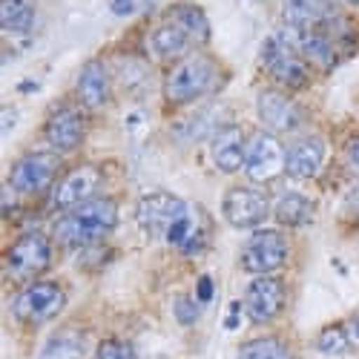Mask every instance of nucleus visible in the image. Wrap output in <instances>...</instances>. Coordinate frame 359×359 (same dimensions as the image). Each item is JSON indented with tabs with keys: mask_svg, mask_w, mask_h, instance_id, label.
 I'll return each mask as SVG.
<instances>
[{
	"mask_svg": "<svg viewBox=\"0 0 359 359\" xmlns=\"http://www.w3.org/2000/svg\"><path fill=\"white\" fill-rule=\"evenodd\" d=\"M118 224V204L112 198H89L72 210H64V216L52 224V238L61 248L83 250L109 236Z\"/></svg>",
	"mask_w": 359,
	"mask_h": 359,
	"instance_id": "1",
	"label": "nucleus"
},
{
	"mask_svg": "<svg viewBox=\"0 0 359 359\" xmlns=\"http://www.w3.org/2000/svg\"><path fill=\"white\" fill-rule=\"evenodd\" d=\"M219 81V69L213 64V57H207L201 52L184 55L182 61H175L164 78V98L172 107H184L198 98H204Z\"/></svg>",
	"mask_w": 359,
	"mask_h": 359,
	"instance_id": "2",
	"label": "nucleus"
},
{
	"mask_svg": "<svg viewBox=\"0 0 359 359\" xmlns=\"http://www.w3.org/2000/svg\"><path fill=\"white\" fill-rule=\"evenodd\" d=\"M262 67L264 72L273 78V83L293 89V93H302L311 86V64L302 57L293 46V41L285 32L267 35L262 43Z\"/></svg>",
	"mask_w": 359,
	"mask_h": 359,
	"instance_id": "3",
	"label": "nucleus"
},
{
	"mask_svg": "<svg viewBox=\"0 0 359 359\" xmlns=\"http://www.w3.org/2000/svg\"><path fill=\"white\" fill-rule=\"evenodd\" d=\"M67 305V290L49 282V279H38V282H29L26 287H20L12 299V313L18 322L26 325H43L49 319H55L57 313L64 311Z\"/></svg>",
	"mask_w": 359,
	"mask_h": 359,
	"instance_id": "4",
	"label": "nucleus"
},
{
	"mask_svg": "<svg viewBox=\"0 0 359 359\" xmlns=\"http://www.w3.org/2000/svg\"><path fill=\"white\" fill-rule=\"evenodd\" d=\"M52 264V238L43 233H23L6 250V273L15 282H32Z\"/></svg>",
	"mask_w": 359,
	"mask_h": 359,
	"instance_id": "5",
	"label": "nucleus"
},
{
	"mask_svg": "<svg viewBox=\"0 0 359 359\" xmlns=\"http://www.w3.org/2000/svg\"><path fill=\"white\" fill-rule=\"evenodd\" d=\"M287 238L279 230H253L250 238L242 245L238 253V264L245 273L253 276H271L273 271L285 264L287 259Z\"/></svg>",
	"mask_w": 359,
	"mask_h": 359,
	"instance_id": "6",
	"label": "nucleus"
},
{
	"mask_svg": "<svg viewBox=\"0 0 359 359\" xmlns=\"http://www.w3.org/2000/svg\"><path fill=\"white\" fill-rule=\"evenodd\" d=\"M57 170H61V158L55 153H41V149L26 153L9 172V190L18 196H38L46 187L57 184Z\"/></svg>",
	"mask_w": 359,
	"mask_h": 359,
	"instance_id": "7",
	"label": "nucleus"
},
{
	"mask_svg": "<svg viewBox=\"0 0 359 359\" xmlns=\"http://www.w3.org/2000/svg\"><path fill=\"white\" fill-rule=\"evenodd\" d=\"M190 219L187 213V204L172 196V193H147L138 198L135 204V222L144 233H153V236H164L178 224V222H184Z\"/></svg>",
	"mask_w": 359,
	"mask_h": 359,
	"instance_id": "8",
	"label": "nucleus"
},
{
	"mask_svg": "<svg viewBox=\"0 0 359 359\" xmlns=\"http://www.w3.org/2000/svg\"><path fill=\"white\" fill-rule=\"evenodd\" d=\"M245 172L250 182L264 184L273 182L279 172H285V147L273 133H250L248 153H245Z\"/></svg>",
	"mask_w": 359,
	"mask_h": 359,
	"instance_id": "9",
	"label": "nucleus"
},
{
	"mask_svg": "<svg viewBox=\"0 0 359 359\" xmlns=\"http://www.w3.org/2000/svg\"><path fill=\"white\" fill-rule=\"evenodd\" d=\"M222 213L230 227L253 230L271 216V198L259 187H230L222 198Z\"/></svg>",
	"mask_w": 359,
	"mask_h": 359,
	"instance_id": "10",
	"label": "nucleus"
},
{
	"mask_svg": "<svg viewBox=\"0 0 359 359\" xmlns=\"http://www.w3.org/2000/svg\"><path fill=\"white\" fill-rule=\"evenodd\" d=\"M285 302H287V287L279 276H256L245 290L242 308L250 322L264 325V322H273L282 313Z\"/></svg>",
	"mask_w": 359,
	"mask_h": 359,
	"instance_id": "11",
	"label": "nucleus"
},
{
	"mask_svg": "<svg viewBox=\"0 0 359 359\" xmlns=\"http://www.w3.org/2000/svg\"><path fill=\"white\" fill-rule=\"evenodd\" d=\"M43 138L55 153H72V149H78L86 138L83 112L72 104H57L43 124Z\"/></svg>",
	"mask_w": 359,
	"mask_h": 359,
	"instance_id": "12",
	"label": "nucleus"
},
{
	"mask_svg": "<svg viewBox=\"0 0 359 359\" xmlns=\"http://www.w3.org/2000/svg\"><path fill=\"white\" fill-rule=\"evenodd\" d=\"M101 182H104V175H101L98 164H78L57 178V184L52 190V201H55V207H61V210H72V207H78L89 198H98L95 193H98Z\"/></svg>",
	"mask_w": 359,
	"mask_h": 359,
	"instance_id": "13",
	"label": "nucleus"
},
{
	"mask_svg": "<svg viewBox=\"0 0 359 359\" xmlns=\"http://www.w3.org/2000/svg\"><path fill=\"white\" fill-rule=\"evenodd\" d=\"M327 156L325 138L319 135H305L296 138L285 147V175L293 178V182H308V178H316L322 164Z\"/></svg>",
	"mask_w": 359,
	"mask_h": 359,
	"instance_id": "14",
	"label": "nucleus"
},
{
	"mask_svg": "<svg viewBox=\"0 0 359 359\" xmlns=\"http://www.w3.org/2000/svg\"><path fill=\"white\" fill-rule=\"evenodd\" d=\"M256 112L264 130L273 135L293 133L299 124V107L285 93H279V89H262L256 98Z\"/></svg>",
	"mask_w": 359,
	"mask_h": 359,
	"instance_id": "15",
	"label": "nucleus"
},
{
	"mask_svg": "<svg viewBox=\"0 0 359 359\" xmlns=\"http://www.w3.org/2000/svg\"><path fill=\"white\" fill-rule=\"evenodd\" d=\"M282 32L293 41V46L302 52V57L316 67V69H334L339 64V46L331 41V35H325L322 29H311V32H296V29H282Z\"/></svg>",
	"mask_w": 359,
	"mask_h": 359,
	"instance_id": "16",
	"label": "nucleus"
},
{
	"mask_svg": "<svg viewBox=\"0 0 359 359\" xmlns=\"http://www.w3.org/2000/svg\"><path fill=\"white\" fill-rule=\"evenodd\" d=\"M190 43H193V38L170 18L156 23L147 35V49L156 61H182V57L187 55V49H190Z\"/></svg>",
	"mask_w": 359,
	"mask_h": 359,
	"instance_id": "17",
	"label": "nucleus"
},
{
	"mask_svg": "<svg viewBox=\"0 0 359 359\" xmlns=\"http://www.w3.org/2000/svg\"><path fill=\"white\" fill-rule=\"evenodd\" d=\"M245 153H248V138L238 127H219L210 141V158L216 170L222 172H238L245 170Z\"/></svg>",
	"mask_w": 359,
	"mask_h": 359,
	"instance_id": "18",
	"label": "nucleus"
},
{
	"mask_svg": "<svg viewBox=\"0 0 359 359\" xmlns=\"http://www.w3.org/2000/svg\"><path fill=\"white\" fill-rule=\"evenodd\" d=\"M334 15L331 0H282V20L296 32L322 29V23Z\"/></svg>",
	"mask_w": 359,
	"mask_h": 359,
	"instance_id": "19",
	"label": "nucleus"
},
{
	"mask_svg": "<svg viewBox=\"0 0 359 359\" xmlns=\"http://www.w3.org/2000/svg\"><path fill=\"white\" fill-rule=\"evenodd\" d=\"M109 69L101 61H89L75 81V98L83 109H101L109 101Z\"/></svg>",
	"mask_w": 359,
	"mask_h": 359,
	"instance_id": "20",
	"label": "nucleus"
},
{
	"mask_svg": "<svg viewBox=\"0 0 359 359\" xmlns=\"http://www.w3.org/2000/svg\"><path fill=\"white\" fill-rule=\"evenodd\" d=\"M313 213H316L313 201L299 190H285L273 201V216L282 227H305L313 222Z\"/></svg>",
	"mask_w": 359,
	"mask_h": 359,
	"instance_id": "21",
	"label": "nucleus"
},
{
	"mask_svg": "<svg viewBox=\"0 0 359 359\" xmlns=\"http://www.w3.org/2000/svg\"><path fill=\"white\" fill-rule=\"evenodd\" d=\"M167 18L182 26L184 32L193 38V43H201V41H207V35H210V23H207V15L196 4H175V6L167 9Z\"/></svg>",
	"mask_w": 359,
	"mask_h": 359,
	"instance_id": "22",
	"label": "nucleus"
},
{
	"mask_svg": "<svg viewBox=\"0 0 359 359\" xmlns=\"http://www.w3.org/2000/svg\"><path fill=\"white\" fill-rule=\"evenodd\" d=\"M0 23L6 32H29L35 26V4L32 0H0Z\"/></svg>",
	"mask_w": 359,
	"mask_h": 359,
	"instance_id": "23",
	"label": "nucleus"
},
{
	"mask_svg": "<svg viewBox=\"0 0 359 359\" xmlns=\"http://www.w3.org/2000/svg\"><path fill=\"white\" fill-rule=\"evenodd\" d=\"M38 359H83V337L78 331H61V334H52Z\"/></svg>",
	"mask_w": 359,
	"mask_h": 359,
	"instance_id": "24",
	"label": "nucleus"
},
{
	"mask_svg": "<svg viewBox=\"0 0 359 359\" xmlns=\"http://www.w3.org/2000/svg\"><path fill=\"white\" fill-rule=\"evenodd\" d=\"M236 359H293L287 345L276 337H259V339H250L238 348Z\"/></svg>",
	"mask_w": 359,
	"mask_h": 359,
	"instance_id": "25",
	"label": "nucleus"
},
{
	"mask_svg": "<svg viewBox=\"0 0 359 359\" xmlns=\"http://www.w3.org/2000/svg\"><path fill=\"white\" fill-rule=\"evenodd\" d=\"M316 348H319L322 353H327V356L345 353V351H348V331H345L342 325H327V327H322L319 337H316Z\"/></svg>",
	"mask_w": 359,
	"mask_h": 359,
	"instance_id": "26",
	"label": "nucleus"
},
{
	"mask_svg": "<svg viewBox=\"0 0 359 359\" xmlns=\"http://www.w3.org/2000/svg\"><path fill=\"white\" fill-rule=\"evenodd\" d=\"M95 359H135V348L127 339H104L95 351Z\"/></svg>",
	"mask_w": 359,
	"mask_h": 359,
	"instance_id": "27",
	"label": "nucleus"
},
{
	"mask_svg": "<svg viewBox=\"0 0 359 359\" xmlns=\"http://www.w3.org/2000/svg\"><path fill=\"white\" fill-rule=\"evenodd\" d=\"M175 319H178V325H184V327H190V325H196L198 322V313H201V302L198 299H190V296H178L175 299Z\"/></svg>",
	"mask_w": 359,
	"mask_h": 359,
	"instance_id": "28",
	"label": "nucleus"
},
{
	"mask_svg": "<svg viewBox=\"0 0 359 359\" xmlns=\"http://www.w3.org/2000/svg\"><path fill=\"white\" fill-rule=\"evenodd\" d=\"M213 293H216L213 279H210V276H198V282H196V299H198V302H201V305L213 302Z\"/></svg>",
	"mask_w": 359,
	"mask_h": 359,
	"instance_id": "29",
	"label": "nucleus"
},
{
	"mask_svg": "<svg viewBox=\"0 0 359 359\" xmlns=\"http://www.w3.org/2000/svg\"><path fill=\"white\" fill-rule=\"evenodd\" d=\"M135 6H138V0H112V4H109L112 15H118V18L133 15V12H135Z\"/></svg>",
	"mask_w": 359,
	"mask_h": 359,
	"instance_id": "30",
	"label": "nucleus"
},
{
	"mask_svg": "<svg viewBox=\"0 0 359 359\" xmlns=\"http://www.w3.org/2000/svg\"><path fill=\"white\" fill-rule=\"evenodd\" d=\"M345 153H348V161H351V164H353V167L359 170V133H356V135H353V138L348 141Z\"/></svg>",
	"mask_w": 359,
	"mask_h": 359,
	"instance_id": "31",
	"label": "nucleus"
},
{
	"mask_svg": "<svg viewBox=\"0 0 359 359\" xmlns=\"http://www.w3.org/2000/svg\"><path fill=\"white\" fill-rule=\"evenodd\" d=\"M238 308H242V305L236 302V305L230 308V316L224 319V327H227V331H236V327H238Z\"/></svg>",
	"mask_w": 359,
	"mask_h": 359,
	"instance_id": "32",
	"label": "nucleus"
},
{
	"mask_svg": "<svg viewBox=\"0 0 359 359\" xmlns=\"http://www.w3.org/2000/svg\"><path fill=\"white\" fill-rule=\"evenodd\" d=\"M353 334H356V337H359V319H356V322H353Z\"/></svg>",
	"mask_w": 359,
	"mask_h": 359,
	"instance_id": "33",
	"label": "nucleus"
}]
</instances>
